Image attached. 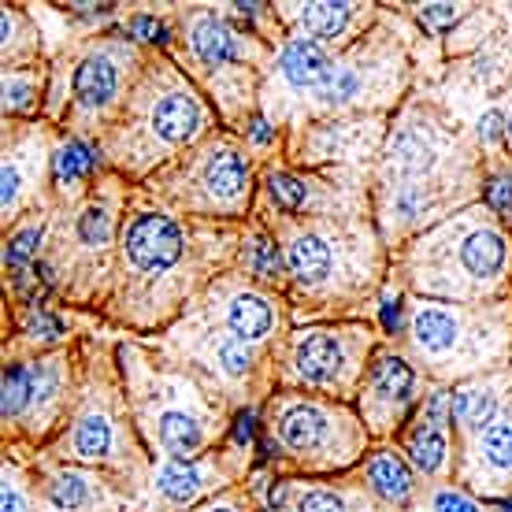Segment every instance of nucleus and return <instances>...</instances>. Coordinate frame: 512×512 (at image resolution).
Returning <instances> with one entry per match:
<instances>
[{
  "label": "nucleus",
  "instance_id": "nucleus-21",
  "mask_svg": "<svg viewBox=\"0 0 512 512\" xmlns=\"http://www.w3.org/2000/svg\"><path fill=\"white\" fill-rule=\"evenodd\" d=\"M101 145L86 138H75L67 134L56 145V156H52V186L56 193H75L82 190V182H90V175L101 167Z\"/></svg>",
  "mask_w": 512,
  "mask_h": 512
},
{
  "label": "nucleus",
  "instance_id": "nucleus-17",
  "mask_svg": "<svg viewBox=\"0 0 512 512\" xmlns=\"http://www.w3.org/2000/svg\"><path fill=\"white\" fill-rule=\"evenodd\" d=\"M279 15L294 26L297 38L327 45L353 34L360 23H368L372 4H279Z\"/></svg>",
  "mask_w": 512,
  "mask_h": 512
},
{
  "label": "nucleus",
  "instance_id": "nucleus-38",
  "mask_svg": "<svg viewBox=\"0 0 512 512\" xmlns=\"http://www.w3.org/2000/svg\"><path fill=\"white\" fill-rule=\"evenodd\" d=\"M438 512H479L468 498H461V494H442L438 498Z\"/></svg>",
  "mask_w": 512,
  "mask_h": 512
},
{
  "label": "nucleus",
  "instance_id": "nucleus-23",
  "mask_svg": "<svg viewBox=\"0 0 512 512\" xmlns=\"http://www.w3.org/2000/svg\"><path fill=\"white\" fill-rule=\"evenodd\" d=\"M45 93L49 90H45V67L41 64L4 67V123L34 116Z\"/></svg>",
  "mask_w": 512,
  "mask_h": 512
},
{
  "label": "nucleus",
  "instance_id": "nucleus-31",
  "mask_svg": "<svg viewBox=\"0 0 512 512\" xmlns=\"http://www.w3.org/2000/svg\"><path fill=\"white\" fill-rule=\"evenodd\" d=\"M294 512H364V509L349 494H342V490L312 487L294 498Z\"/></svg>",
  "mask_w": 512,
  "mask_h": 512
},
{
  "label": "nucleus",
  "instance_id": "nucleus-19",
  "mask_svg": "<svg viewBox=\"0 0 512 512\" xmlns=\"http://www.w3.org/2000/svg\"><path fill=\"white\" fill-rule=\"evenodd\" d=\"M67 401V379H64V357L34 360L26 364V409L19 423L38 420V431L52 427Z\"/></svg>",
  "mask_w": 512,
  "mask_h": 512
},
{
  "label": "nucleus",
  "instance_id": "nucleus-22",
  "mask_svg": "<svg viewBox=\"0 0 512 512\" xmlns=\"http://www.w3.org/2000/svg\"><path fill=\"white\" fill-rule=\"evenodd\" d=\"M212 468L201 461H164L153 472V494L171 505H193L205 490H212Z\"/></svg>",
  "mask_w": 512,
  "mask_h": 512
},
{
  "label": "nucleus",
  "instance_id": "nucleus-29",
  "mask_svg": "<svg viewBox=\"0 0 512 512\" xmlns=\"http://www.w3.org/2000/svg\"><path fill=\"white\" fill-rule=\"evenodd\" d=\"M41 238H45V227L41 223H30L23 231H15L8 242H4V268L12 271V275H23L30 264H34V256L41 253Z\"/></svg>",
  "mask_w": 512,
  "mask_h": 512
},
{
  "label": "nucleus",
  "instance_id": "nucleus-7",
  "mask_svg": "<svg viewBox=\"0 0 512 512\" xmlns=\"http://www.w3.org/2000/svg\"><path fill=\"white\" fill-rule=\"evenodd\" d=\"M271 431L279 446L312 468H338L349 464L364 446L357 420L349 412L308 401V397H282L271 405Z\"/></svg>",
  "mask_w": 512,
  "mask_h": 512
},
{
  "label": "nucleus",
  "instance_id": "nucleus-27",
  "mask_svg": "<svg viewBox=\"0 0 512 512\" xmlns=\"http://www.w3.org/2000/svg\"><path fill=\"white\" fill-rule=\"evenodd\" d=\"M368 483L390 505H405L412 498V472L394 453H375L372 461H368Z\"/></svg>",
  "mask_w": 512,
  "mask_h": 512
},
{
  "label": "nucleus",
  "instance_id": "nucleus-25",
  "mask_svg": "<svg viewBox=\"0 0 512 512\" xmlns=\"http://www.w3.org/2000/svg\"><path fill=\"white\" fill-rule=\"evenodd\" d=\"M97 494H101V487H97L86 472H75V468L49 475V483H45V498H49V505L56 512L93 509V505H97Z\"/></svg>",
  "mask_w": 512,
  "mask_h": 512
},
{
  "label": "nucleus",
  "instance_id": "nucleus-28",
  "mask_svg": "<svg viewBox=\"0 0 512 512\" xmlns=\"http://www.w3.org/2000/svg\"><path fill=\"white\" fill-rule=\"evenodd\" d=\"M409 457H412V464H416L420 472H427V475L446 472V461H449L446 431H442L438 423L423 420V416H420V423L412 427V435H409Z\"/></svg>",
  "mask_w": 512,
  "mask_h": 512
},
{
  "label": "nucleus",
  "instance_id": "nucleus-40",
  "mask_svg": "<svg viewBox=\"0 0 512 512\" xmlns=\"http://www.w3.org/2000/svg\"><path fill=\"white\" fill-rule=\"evenodd\" d=\"M509 512H512V509H509Z\"/></svg>",
  "mask_w": 512,
  "mask_h": 512
},
{
  "label": "nucleus",
  "instance_id": "nucleus-5",
  "mask_svg": "<svg viewBox=\"0 0 512 512\" xmlns=\"http://www.w3.org/2000/svg\"><path fill=\"white\" fill-rule=\"evenodd\" d=\"M145 60L149 52L123 34H104L82 45L71 56V71H67V134L86 141L101 138L123 112Z\"/></svg>",
  "mask_w": 512,
  "mask_h": 512
},
{
  "label": "nucleus",
  "instance_id": "nucleus-34",
  "mask_svg": "<svg viewBox=\"0 0 512 512\" xmlns=\"http://www.w3.org/2000/svg\"><path fill=\"white\" fill-rule=\"evenodd\" d=\"M4 512H30L26 479L15 464H4Z\"/></svg>",
  "mask_w": 512,
  "mask_h": 512
},
{
  "label": "nucleus",
  "instance_id": "nucleus-16",
  "mask_svg": "<svg viewBox=\"0 0 512 512\" xmlns=\"http://www.w3.org/2000/svg\"><path fill=\"white\" fill-rule=\"evenodd\" d=\"M468 479L475 490H487V494L512 487V412H498L494 420L479 427Z\"/></svg>",
  "mask_w": 512,
  "mask_h": 512
},
{
  "label": "nucleus",
  "instance_id": "nucleus-11",
  "mask_svg": "<svg viewBox=\"0 0 512 512\" xmlns=\"http://www.w3.org/2000/svg\"><path fill=\"white\" fill-rule=\"evenodd\" d=\"M52 130L45 123H30V119H12L4 123V223H15L23 216V208L34 201L52 175Z\"/></svg>",
  "mask_w": 512,
  "mask_h": 512
},
{
  "label": "nucleus",
  "instance_id": "nucleus-14",
  "mask_svg": "<svg viewBox=\"0 0 512 512\" xmlns=\"http://www.w3.org/2000/svg\"><path fill=\"white\" fill-rule=\"evenodd\" d=\"M64 457L78 464H112L119 461V449H123V435H119L116 412L108 409L104 397H90L82 412L75 416L71 431L64 438Z\"/></svg>",
  "mask_w": 512,
  "mask_h": 512
},
{
  "label": "nucleus",
  "instance_id": "nucleus-35",
  "mask_svg": "<svg viewBox=\"0 0 512 512\" xmlns=\"http://www.w3.org/2000/svg\"><path fill=\"white\" fill-rule=\"evenodd\" d=\"M249 268H253V275H260V279H275V275H279V256H275V249H271L264 238H256V242L249 245Z\"/></svg>",
  "mask_w": 512,
  "mask_h": 512
},
{
  "label": "nucleus",
  "instance_id": "nucleus-24",
  "mask_svg": "<svg viewBox=\"0 0 512 512\" xmlns=\"http://www.w3.org/2000/svg\"><path fill=\"white\" fill-rule=\"evenodd\" d=\"M498 397L501 383L498 379H479V383H464L457 394H453V405H449V416L457 427L464 431H479L483 423H490L498 416Z\"/></svg>",
  "mask_w": 512,
  "mask_h": 512
},
{
  "label": "nucleus",
  "instance_id": "nucleus-26",
  "mask_svg": "<svg viewBox=\"0 0 512 512\" xmlns=\"http://www.w3.org/2000/svg\"><path fill=\"white\" fill-rule=\"evenodd\" d=\"M41 41L19 4H4V67L38 64Z\"/></svg>",
  "mask_w": 512,
  "mask_h": 512
},
{
  "label": "nucleus",
  "instance_id": "nucleus-12",
  "mask_svg": "<svg viewBox=\"0 0 512 512\" xmlns=\"http://www.w3.org/2000/svg\"><path fill=\"white\" fill-rule=\"evenodd\" d=\"M368 331H334V327H308L294 338L290 372L301 386L312 390H342L357 375V364L368 346Z\"/></svg>",
  "mask_w": 512,
  "mask_h": 512
},
{
  "label": "nucleus",
  "instance_id": "nucleus-20",
  "mask_svg": "<svg viewBox=\"0 0 512 512\" xmlns=\"http://www.w3.org/2000/svg\"><path fill=\"white\" fill-rule=\"evenodd\" d=\"M279 320V312H275V301L264 294H256V290H231L227 301H223V327L245 342V346H253V342H264L271 334Z\"/></svg>",
  "mask_w": 512,
  "mask_h": 512
},
{
  "label": "nucleus",
  "instance_id": "nucleus-15",
  "mask_svg": "<svg viewBox=\"0 0 512 512\" xmlns=\"http://www.w3.org/2000/svg\"><path fill=\"white\" fill-rule=\"evenodd\" d=\"M412 401V368L394 353H379L364 383V412L375 431H386L401 420Z\"/></svg>",
  "mask_w": 512,
  "mask_h": 512
},
{
  "label": "nucleus",
  "instance_id": "nucleus-4",
  "mask_svg": "<svg viewBox=\"0 0 512 512\" xmlns=\"http://www.w3.org/2000/svg\"><path fill=\"white\" fill-rule=\"evenodd\" d=\"M190 264V231L160 208H134L119 231V312L171 305L182 271Z\"/></svg>",
  "mask_w": 512,
  "mask_h": 512
},
{
  "label": "nucleus",
  "instance_id": "nucleus-9",
  "mask_svg": "<svg viewBox=\"0 0 512 512\" xmlns=\"http://www.w3.org/2000/svg\"><path fill=\"white\" fill-rule=\"evenodd\" d=\"M412 346L438 372L479 368V360L501 349V327L494 320H479L472 312L442 301H420L409 316Z\"/></svg>",
  "mask_w": 512,
  "mask_h": 512
},
{
  "label": "nucleus",
  "instance_id": "nucleus-13",
  "mask_svg": "<svg viewBox=\"0 0 512 512\" xmlns=\"http://www.w3.org/2000/svg\"><path fill=\"white\" fill-rule=\"evenodd\" d=\"M282 256H286V271L294 275L301 290H323L342 271L346 245H342V234L331 231V227L305 223V227H294L286 234Z\"/></svg>",
  "mask_w": 512,
  "mask_h": 512
},
{
  "label": "nucleus",
  "instance_id": "nucleus-1",
  "mask_svg": "<svg viewBox=\"0 0 512 512\" xmlns=\"http://www.w3.org/2000/svg\"><path fill=\"white\" fill-rule=\"evenodd\" d=\"M208 127L212 112L205 97L193 90L190 75L171 64L164 52H149L123 112L97 138V145L104 160L116 167V175L141 179L179 160L205 138Z\"/></svg>",
  "mask_w": 512,
  "mask_h": 512
},
{
  "label": "nucleus",
  "instance_id": "nucleus-8",
  "mask_svg": "<svg viewBox=\"0 0 512 512\" xmlns=\"http://www.w3.org/2000/svg\"><path fill=\"white\" fill-rule=\"evenodd\" d=\"M179 56L186 71L208 82L223 101V112H231V93L238 82L249 78V49L253 41L242 30H234L227 19L212 8H186L179 15Z\"/></svg>",
  "mask_w": 512,
  "mask_h": 512
},
{
  "label": "nucleus",
  "instance_id": "nucleus-33",
  "mask_svg": "<svg viewBox=\"0 0 512 512\" xmlns=\"http://www.w3.org/2000/svg\"><path fill=\"white\" fill-rule=\"evenodd\" d=\"M461 15H464V4H420V8H416V19H420L427 30H435V34L449 30Z\"/></svg>",
  "mask_w": 512,
  "mask_h": 512
},
{
  "label": "nucleus",
  "instance_id": "nucleus-2",
  "mask_svg": "<svg viewBox=\"0 0 512 512\" xmlns=\"http://www.w3.org/2000/svg\"><path fill=\"white\" fill-rule=\"evenodd\" d=\"M457 138L431 112L412 108L397 119L383 153V216L412 227L438 216L446 201V175L457 160Z\"/></svg>",
  "mask_w": 512,
  "mask_h": 512
},
{
  "label": "nucleus",
  "instance_id": "nucleus-37",
  "mask_svg": "<svg viewBox=\"0 0 512 512\" xmlns=\"http://www.w3.org/2000/svg\"><path fill=\"white\" fill-rule=\"evenodd\" d=\"M487 201L494 208H512V179L509 175H498V179L487 186Z\"/></svg>",
  "mask_w": 512,
  "mask_h": 512
},
{
  "label": "nucleus",
  "instance_id": "nucleus-18",
  "mask_svg": "<svg viewBox=\"0 0 512 512\" xmlns=\"http://www.w3.org/2000/svg\"><path fill=\"white\" fill-rule=\"evenodd\" d=\"M334 64H338V56H334L327 45H316V41H305V38H294L286 49L279 52V60H275V75L286 90L301 97V101H312L316 93L327 86V78L334 75Z\"/></svg>",
  "mask_w": 512,
  "mask_h": 512
},
{
  "label": "nucleus",
  "instance_id": "nucleus-36",
  "mask_svg": "<svg viewBox=\"0 0 512 512\" xmlns=\"http://www.w3.org/2000/svg\"><path fill=\"white\" fill-rule=\"evenodd\" d=\"M26 331L34 334V338H56V334L64 331V327H60V320H56V316H49V312H34Z\"/></svg>",
  "mask_w": 512,
  "mask_h": 512
},
{
  "label": "nucleus",
  "instance_id": "nucleus-10",
  "mask_svg": "<svg viewBox=\"0 0 512 512\" xmlns=\"http://www.w3.org/2000/svg\"><path fill=\"white\" fill-rule=\"evenodd\" d=\"M134 409H138L141 427L153 438V446L171 453L175 461H193L205 449L208 423L197 412V405L186 401L179 383L145 375V386H138V394H134Z\"/></svg>",
  "mask_w": 512,
  "mask_h": 512
},
{
  "label": "nucleus",
  "instance_id": "nucleus-32",
  "mask_svg": "<svg viewBox=\"0 0 512 512\" xmlns=\"http://www.w3.org/2000/svg\"><path fill=\"white\" fill-rule=\"evenodd\" d=\"M268 190H271V197L279 201L282 212H301V208H305V186H301L294 175H271Z\"/></svg>",
  "mask_w": 512,
  "mask_h": 512
},
{
  "label": "nucleus",
  "instance_id": "nucleus-3",
  "mask_svg": "<svg viewBox=\"0 0 512 512\" xmlns=\"http://www.w3.org/2000/svg\"><path fill=\"white\" fill-rule=\"evenodd\" d=\"M509 271V238L487 212H464L427 234L416 249L412 282L438 297H483Z\"/></svg>",
  "mask_w": 512,
  "mask_h": 512
},
{
  "label": "nucleus",
  "instance_id": "nucleus-30",
  "mask_svg": "<svg viewBox=\"0 0 512 512\" xmlns=\"http://www.w3.org/2000/svg\"><path fill=\"white\" fill-rule=\"evenodd\" d=\"M212 360H216L219 375H227V379H245L249 368H253V349L238 342L234 334H223L212 349Z\"/></svg>",
  "mask_w": 512,
  "mask_h": 512
},
{
  "label": "nucleus",
  "instance_id": "nucleus-6",
  "mask_svg": "<svg viewBox=\"0 0 512 512\" xmlns=\"http://www.w3.org/2000/svg\"><path fill=\"white\" fill-rule=\"evenodd\" d=\"M153 186H160L167 201L205 212V216H238L253 193V164L238 138L216 134L193 145L179 160L160 167Z\"/></svg>",
  "mask_w": 512,
  "mask_h": 512
},
{
  "label": "nucleus",
  "instance_id": "nucleus-39",
  "mask_svg": "<svg viewBox=\"0 0 512 512\" xmlns=\"http://www.w3.org/2000/svg\"><path fill=\"white\" fill-rule=\"evenodd\" d=\"M197 512H242L234 501H216V505H205V509H197Z\"/></svg>",
  "mask_w": 512,
  "mask_h": 512
}]
</instances>
